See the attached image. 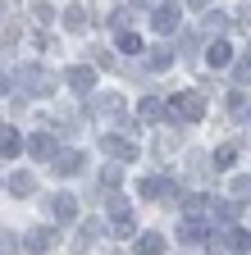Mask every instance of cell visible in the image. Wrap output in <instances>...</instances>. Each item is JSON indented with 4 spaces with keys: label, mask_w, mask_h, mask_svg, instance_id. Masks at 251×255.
I'll return each mask as SVG.
<instances>
[{
    "label": "cell",
    "mask_w": 251,
    "mask_h": 255,
    "mask_svg": "<svg viewBox=\"0 0 251 255\" xmlns=\"http://www.w3.org/2000/svg\"><path fill=\"white\" fill-rule=\"evenodd\" d=\"M201 114H206V101H201L197 91H178L174 101L165 105V119L169 123H197Z\"/></svg>",
    "instance_id": "cell-1"
},
{
    "label": "cell",
    "mask_w": 251,
    "mask_h": 255,
    "mask_svg": "<svg viewBox=\"0 0 251 255\" xmlns=\"http://www.w3.org/2000/svg\"><path fill=\"white\" fill-rule=\"evenodd\" d=\"M14 87H18L23 96H50V91H55V78L41 69V64H23V69L14 73Z\"/></svg>",
    "instance_id": "cell-2"
},
{
    "label": "cell",
    "mask_w": 251,
    "mask_h": 255,
    "mask_svg": "<svg viewBox=\"0 0 251 255\" xmlns=\"http://www.w3.org/2000/svg\"><path fill=\"white\" fill-rule=\"evenodd\" d=\"M137 191H142V201H160V205H174V201H183L178 182H169V178H160V173L142 178V182H137Z\"/></svg>",
    "instance_id": "cell-3"
},
{
    "label": "cell",
    "mask_w": 251,
    "mask_h": 255,
    "mask_svg": "<svg viewBox=\"0 0 251 255\" xmlns=\"http://www.w3.org/2000/svg\"><path fill=\"white\" fill-rule=\"evenodd\" d=\"M87 114H91V119H119V123H123V96H119V91L91 96V101H87Z\"/></svg>",
    "instance_id": "cell-4"
},
{
    "label": "cell",
    "mask_w": 251,
    "mask_h": 255,
    "mask_svg": "<svg viewBox=\"0 0 251 255\" xmlns=\"http://www.w3.org/2000/svg\"><path fill=\"white\" fill-rule=\"evenodd\" d=\"M105 210H110V223H114L119 237H133V233H137V219H133V210H128V201H123V196H110Z\"/></svg>",
    "instance_id": "cell-5"
},
{
    "label": "cell",
    "mask_w": 251,
    "mask_h": 255,
    "mask_svg": "<svg viewBox=\"0 0 251 255\" xmlns=\"http://www.w3.org/2000/svg\"><path fill=\"white\" fill-rule=\"evenodd\" d=\"M151 23H155V32H160V37L178 32V23H183V5H178V0H160V5H155V14H151Z\"/></svg>",
    "instance_id": "cell-6"
},
{
    "label": "cell",
    "mask_w": 251,
    "mask_h": 255,
    "mask_svg": "<svg viewBox=\"0 0 251 255\" xmlns=\"http://www.w3.org/2000/svg\"><path fill=\"white\" fill-rule=\"evenodd\" d=\"M101 150L110 159H119V164H133V159H137V141L133 137H119V132H105L101 137Z\"/></svg>",
    "instance_id": "cell-7"
},
{
    "label": "cell",
    "mask_w": 251,
    "mask_h": 255,
    "mask_svg": "<svg viewBox=\"0 0 251 255\" xmlns=\"http://www.w3.org/2000/svg\"><path fill=\"white\" fill-rule=\"evenodd\" d=\"M215 251H238V255H247V251H251V233H247V228H233V223H229V228L215 237Z\"/></svg>",
    "instance_id": "cell-8"
},
{
    "label": "cell",
    "mask_w": 251,
    "mask_h": 255,
    "mask_svg": "<svg viewBox=\"0 0 251 255\" xmlns=\"http://www.w3.org/2000/svg\"><path fill=\"white\" fill-rule=\"evenodd\" d=\"M64 82L82 96V91H91V87H96V64H69V69H64Z\"/></svg>",
    "instance_id": "cell-9"
},
{
    "label": "cell",
    "mask_w": 251,
    "mask_h": 255,
    "mask_svg": "<svg viewBox=\"0 0 251 255\" xmlns=\"http://www.w3.org/2000/svg\"><path fill=\"white\" fill-rule=\"evenodd\" d=\"M96 237H101V219H82V228L73 233V255H87L96 246Z\"/></svg>",
    "instance_id": "cell-10"
},
{
    "label": "cell",
    "mask_w": 251,
    "mask_h": 255,
    "mask_svg": "<svg viewBox=\"0 0 251 255\" xmlns=\"http://www.w3.org/2000/svg\"><path fill=\"white\" fill-rule=\"evenodd\" d=\"M50 214H55L59 223H73V219H78V196H69V191H55V196H50Z\"/></svg>",
    "instance_id": "cell-11"
},
{
    "label": "cell",
    "mask_w": 251,
    "mask_h": 255,
    "mask_svg": "<svg viewBox=\"0 0 251 255\" xmlns=\"http://www.w3.org/2000/svg\"><path fill=\"white\" fill-rule=\"evenodd\" d=\"M23 146H27V141H23V132H18V128L0 123V159H14V155H18Z\"/></svg>",
    "instance_id": "cell-12"
},
{
    "label": "cell",
    "mask_w": 251,
    "mask_h": 255,
    "mask_svg": "<svg viewBox=\"0 0 251 255\" xmlns=\"http://www.w3.org/2000/svg\"><path fill=\"white\" fill-rule=\"evenodd\" d=\"M27 155H32V159H55V137L46 132V128L27 137Z\"/></svg>",
    "instance_id": "cell-13"
},
{
    "label": "cell",
    "mask_w": 251,
    "mask_h": 255,
    "mask_svg": "<svg viewBox=\"0 0 251 255\" xmlns=\"http://www.w3.org/2000/svg\"><path fill=\"white\" fill-rule=\"evenodd\" d=\"M82 164H87V159H82V150H59V155H55V173H59V178L82 173Z\"/></svg>",
    "instance_id": "cell-14"
},
{
    "label": "cell",
    "mask_w": 251,
    "mask_h": 255,
    "mask_svg": "<svg viewBox=\"0 0 251 255\" xmlns=\"http://www.w3.org/2000/svg\"><path fill=\"white\" fill-rule=\"evenodd\" d=\"M50 246H55V228H32L23 237V251H32V255H46Z\"/></svg>",
    "instance_id": "cell-15"
},
{
    "label": "cell",
    "mask_w": 251,
    "mask_h": 255,
    "mask_svg": "<svg viewBox=\"0 0 251 255\" xmlns=\"http://www.w3.org/2000/svg\"><path fill=\"white\" fill-rule=\"evenodd\" d=\"M206 64H210V69H229V64H238V55H233V46H229V41H210Z\"/></svg>",
    "instance_id": "cell-16"
},
{
    "label": "cell",
    "mask_w": 251,
    "mask_h": 255,
    "mask_svg": "<svg viewBox=\"0 0 251 255\" xmlns=\"http://www.w3.org/2000/svg\"><path fill=\"white\" fill-rule=\"evenodd\" d=\"M178 237H183L187 246H197V242H206V223H201V214H187V219L178 223Z\"/></svg>",
    "instance_id": "cell-17"
},
{
    "label": "cell",
    "mask_w": 251,
    "mask_h": 255,
    "mask_svg": "<svg viewBox=\"0 0 251 255\" xmlns=\"http://www.w3.org/2000/svg\"><path fill=\"white\" fill-rule=\"evenodd\" d=\"M133 255H165V237L160 233H142L133 242Z\"/></svg>",
    "instance_id": "cell-18"
},
{
    "label": "cell",
    "mask_w": 251,
    "mask_h": 255,
    "mask_svg": "<svg viewBox=\"0 0 251 255\" xmlns=\"http://www.w3.org/2000/svg\"><path fill=\"white\" fill-rule=\"evenodd\" d=\"M32 191H37V178L32 173H9V196H32Z\"/></svg>",
    "instance_id": "cell-19"
},
{
    "label": "cell",
    "mask_w": 251,
    "mask_h": 255,
    "mask_svg": "<svg viewBox=\"0 0 251 255\" xmlns=\"http://www.w3.org/2000/svg\"><path fill=\"white\" fill-rule=\"evenodd\" d=\"M87 23H91V18H87V5H82V0L64 9V27H69V32H87Z\"/></svg>",
    "instance_id": "cell-20"
},
{
    "label": "cell",
    "mask_w": 251,
    "mask_h": 255,
    "mask_svg": "<svg viewBox=\"0 0 251 255\" xmlns=\"http://www.w3.org/2000/svg\"><path fill=\"white\" fill-rule=\"evenodd\" d=\"M137 119H142V123H160V119H165V105L155 101V96H142V105H137Z\"/></svg>",
    "instance_id": "cell-21"
},
{
    "label": "cell",
    "mask_w": 251,
    "mask_h": 255,
    "mask_svg": "<svg viewBox=\"0 0 251 255\" xmlns=\"http://www.w3.org/2000/svg\"><path fill=\"white\" fill-rule=\"evenodd\" d=\"M169 64H174V50H165V46H151V50H146V69H155V73H165Z\"/></svg>",
    "instance_id": "cell-22"
},
{
    "label": "cell",
    "mask_w": 251,
    "mask_h": 255,
    "mask_svg": "<svg viewBox=\"0 0 251 255\" xmlns=\"http://www.w3.org/2000/svg\"><path fill=\"white\" fill-rule=\"evenodd\" d=\"M210 210H215V219H219V223H224V228H229V223H233V219L242 214V201H215Z\"/></svg>",
    "instance_id": "cell-23"
},
{
    "label": "cell",
    "mask_w": 251,
    "mask_h": 255,
    "mask_svg": "<svg viewBox=\"0 0 251 255\" xmlns=\"http://www.w3.org/2000/svg\"><path fill=\"white\" fill-rule=\"evenodd\" d=\"M229 196L233 201H251V173H233L229 178Z\"/></svg>",
    "instance_id": "cell-24"
},
{
    "label": "cell",
    "mask_w": 251,
    "mask_h": 255,
    "mask_svg": "<svg viewBox=\"0 0 251 255\" xmlns=\"http://www.w3.org/2000/svg\"><path fill=\"white\" fill-rule=\"evenodd\" d=\"M27 14H32V23H37V27H46V23L55 18V9L46 5V0H37V5H32V9H27Z\"/></svg>",
    "instance_id": "cell-25"
},
{
    "label": "cell",
    "mask_w": 251,
    "mask_h": 255,
    "mask_svg": "<svg viewBox=\"0 0 251 255\" xmlns=\"http://www.w3.org/2000/svg\"><path fill=\"white\" fill-rule=\"evenodd\" d=\"M119 50L123 55H137L142 50V37H137V32H119Z\"/></svg>",
    "instance_id": "cell-26"
},
{
    "label": "cell",
    "mask_w": 251,
    "mask_h": 255,
    "mask_svg": "<svg viewBox=\"0 0 251 255\" xmlns=\"http://www.w3.org/2000/svg\"><path fill=\"white\" fill-rule=\"evenodd\" d=\"M233 159H238V146H219L215 150V169H229Z\"/></svg>",
    "instance_id": "cell-27"
},
{
    "label": "cell",
    "mask_w": 251,
    "mask_h": 255,
    "mask_svg": "<svg viewBox=\"0 0 251 255\" xmlns=\"http://www.w3.org/2000/svg\"><path fill=\"white\" fill-rule=\"evenodd\" d=\"M123 182V164H105V173H101V187H119Z\"/></svg>",
    "instance_id": "cell-28"
},
{
    "label": "cell",
    "mask_w": 251,
    "mask_h": 255,
    "mask_svg": "<svg viewBox=\"0 0 251 255\" xmlns=\"http://www.w3.org/2000/svg\"><path fill=\"white\" fill-rule=\"evenodd\" d=\"M23 242H14V233H5V228H0V255H14Z\"/></svg>",
    "instance_id": "cell-29"
},
{
    "label": "cell",
    "mask_w": 251,
    "mask_h": 255,
    "mask_svg": "<svg viewBox=\"0 0 251 255\" xmlns=\"http://www.w3.org/2000/svg\"><path fill=\"white\" fill-rule=\"evenodd\" d=\"M128 23H133L128 9H114V14H110V27H114V32H128Z\"/></svg>",
    "instance_id": "cell-30"
},
{
    "label": "cell",
    "mask_w": 251,
    "mask_h": 255,
    "mask_svg": "<svg viewBox=\"0 0 251 255\" xmlns=\"http://www.w3.org/2000/svg\"><path fill=\"white\" fill-rule=\"evenodd\" d=\"M91 55H96V69H114V55L110 50H91Z\"/></svg>",
    "instance_id": "cell-31"
},
{
    "label": "cell",
    "mask_w": 251,
    "mask_h": 255,
    "mask_svg": "<svg viewBox=\"0 0 251 255\" xmlns=\"http://www.w3.org/2000/svg\"><path fill=\"white\" fill-rule=\"evenodd\" d=\"M9 18V9H5V0H0V32H5V27H14V23H5Z\"/></svg>",
    "instance_id": "cell-32"
},
{
    "label": "cell",
    "mask_w": 251,
    "mask_h": 255,
    "mask_svg": "<svg viewBox=\"0 0 251 255\" xmlns=\"http://www.w3.org/2000/svg\"><path fill=\"white\" fill-rule=\"evenodd\" d=\"M5 91H9V73H5V69H0V96H5Z\"/></svg>",
    "instance_id": "cell-33"
},
{
    "label": "cell",
    "mask_w": 251,
    "mask_h": 255,
    "mask_svg": "<svg viewBox=\"0 0 251 255\" xmlns=\"http://www.w3.org/2000/svg\"><path fill=\"white\" fill-rule=\"evenodd\" d=\"M187 5H192V9H206V5H210V0H187Z\"/></svg>",
    "instance_id": "cell-34"
},
{
    "label": "cell",
    "mask_w": 251,
    "mask_h": 255,
    "mask_svg": "<svg viewBox=\"0 0 251 255\" xmlns=\"http://www.w3.org/2000/svg\"><path fill=\"white\" fill-rule=\"evenodd\" d=\"M133 5H137V9H151V5H155V0H133Z\"/></svg>",
    "instance_id": "cell-35"
}]
</instances>
